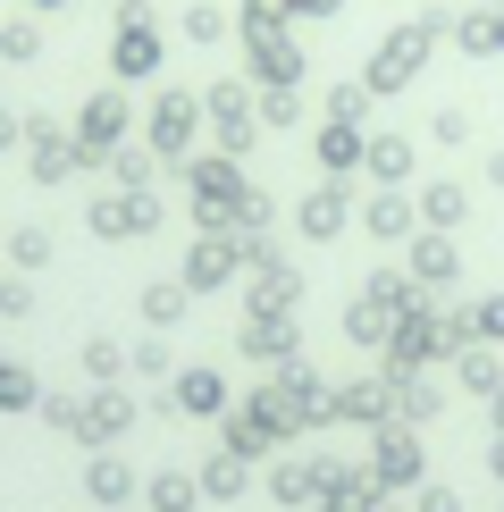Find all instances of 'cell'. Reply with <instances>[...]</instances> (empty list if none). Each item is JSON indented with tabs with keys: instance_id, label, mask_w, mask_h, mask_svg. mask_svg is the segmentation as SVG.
<instances>
[{
	"instance_id": "1",
	"label": "cell",
	"mask_w": 504,
	"mask_h": 512,
	"mask_svg": "<svg viewBox=\"0 0 504 512\" xmlns=\"http://www.w3.org/2000/svg\"><path fill=\"white\" fill-rule=\"evenodd\" d=\"M303 9H328V0H303Z\"/></svg>"
}]
</instances>
